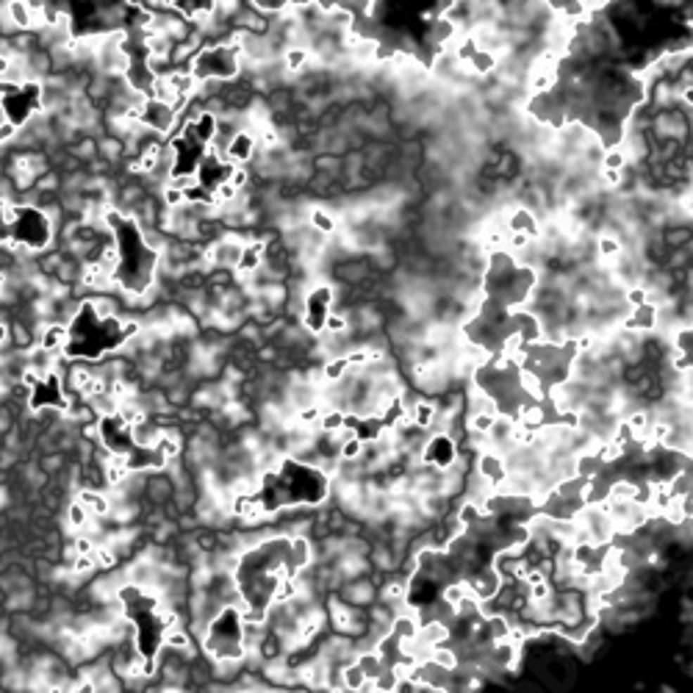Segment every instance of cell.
Segmentation results:
<instances>
[{
    "mask_svg": "<svg viewBox=\"0 0 693 693\" xmlns=\"http://www.w3.org/2000/svg\"><path fill=\"white\" fill-rule=\"evenodd\" d=\"M336 594L344 602H350L352 607H369L371 602L377 599V583L371 580L369 574H364V577H355V580H344Z\"/></svg>",
    "mask_w": 693,
    "mask_h": 693,
    "instance_id": "obj_1",
    "label": "cell"
},
{
    "mask_svg": "<svg viewBox=\"0 0 693 693\" xmlns=\"http://www.w3.org/2000/svg\"><path fill=\"white\" fill-rule=\"evenodd\" d=\"M258 144H255V134L253 131H236L228 141H225V158L231 164H250L253 155H255Z\"/></svg>",
    "mask_w": 693,
    "mask_h": 693,
    "instance_id": "obj_2",
    "label": "cell"
},
{
    "mask_svg": "<svg viewBox=\"0 0 693 693\" xmlns=\"http://www.w3.org/2000/svg\"><path fill=\"white\" fill-rule=\"evenodd\" d=\"M97 155H100L103 161H108L111 167H114V164H122V158H125V144H122V139L111 136V134H103V136L97 139Z\"/></svg>",
    "mask_w": 693,
    "mask_h": 693,
    "instance_id": "obj_3",
    "label": "cell"
},
{
    "mask_svg": "<svg viewBox=\"0 0 693 693\" xmlns=\"http://www.w3.org/2000/svg\"><path fill=\"white\" fill-rule=\"evenodd\" d=\"M17 128L20 125H14L11 120H3L0 122V147H11V141L17 136Z\"/></svg>",
    "mask_w": 693,
    "mask_h": 693,
    "instance_id": "obj_4",
    "label": "cell"
}]
</instances>
